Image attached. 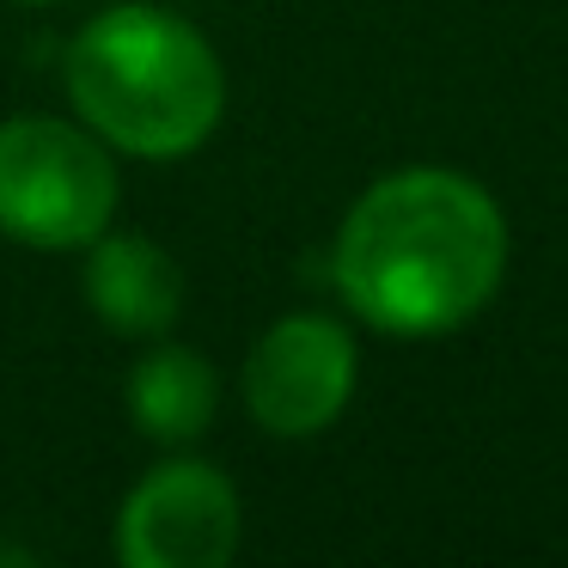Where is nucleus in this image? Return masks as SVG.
I'll use <instances>...</instances> for the list:
<instances>
[{"instance_id":"nucleus-1","label":"nucleus","mask_w":568,"mask_h":568,"mask_svg":"<svg viewBox=\"0 0 568 568\" xmlns=\"http://www.w3.org/2000/svg\"><path fill=\"white\" fill-rule=\"evenodd\" d=\"M507 275V214L453 165L373 178L336 226L331 282L379 336H446L495 300Z\"/></svg>"},{"instance_id":"nucleus-9","label":"nucleus","mask_w":568,"mask_h":568,"mask_svg":"<svg viewBox=\"0 0 568 568\" xmlns=\"http://www.w3.org/2000/svg\"><path fill=\"white\" fill-rule=\"evenodd\" d=\"M19 7H55V0H19Z\"/></svg>"},{"instance_id":"nucleus-6","label":"nucleus","mask_w":568,"mask_h":568,"mask_svg":"<svg viewBox=\"0 0 568 568\" xmlns=\"http://www.w3.org/2000/svg\"><path fill=\"white\" fill-rule=\"evenodd\" d=\"M80 294H87L92 318L104 331L135 336V343H160L184 318V270H178L172 251L141 233H111L104 226L87 245Z\"/></svg>"},{"instance_id":"nucleus-8","label":"nucleus","mask_w":568,"mask_h":568,"mask_svg":"<svg viewBox=\"0 0 568 568\" xmlns=\"http://www.w3.org/2000/svg\"><path fill=\"white\" fill-rule=\"evenodd\" d=\"M0 562H19V568H26V562H31V550H7V544H0Z\"/></svg>"},{"instance_id":"nucleus-7","label":"nucleus","mask_w":568,"mask_h":568,"mask_svg":"<svg viewBox=\"0 0 568 568\" xmlns=\"http://www.w3.org/2000/svg\"><path fill=\"white\" fill-rule=\"evenodd\" d=\"M221 409V373L202 348L160 343L129 367V422L160 446H190L214 428Z\"/></svg>"},{"instance_id":"nucleus-2","label":"nucleus","mask_w":568,"mask_h":568,"mask_svg":"<svg viewBox=\"0 0 568 568\" xmlns=\"http://www.w3.org/2000/svg\"><path fill=\"white\" fill-rule=\"evenodd\" d=\"M62 80L80 123L135 160H184L226 111V68L214 43L148 0L87 19L62 55Z\"/></svg>"},{"instance_id":"nucleus-4","label":"nucleus","mask_w":568,"mask_h":568,"mask_svg":"<svg viewBox=\"0 0 568 568\" xmlns=\"http://www.w3.org/2000/svg\"><path fill=\"white\" fill-rule=\"evenodd\" d=\"M245 538L233 477L202 458H165L116 507V556L129 568H226Z\"/></svg>"},{"instance_id":"nucleus-5","label":"nucleus","mask_w":568,"mask_h":568,"mask_svg":"<svg viewBox=\"0 0 568 568\" xmlns=\"http://www.w3.org/2000/svg\"><path fill=\"white\" fill-rule=\"evenodd\" d=\"M355 336L324 312H287L245 361V409L275 440H312L355 397Z\"/></svg>"},{"instance_id":"nucleus-3","label":"nucleus","mask_w":568,"mask_h":568,"mask_svg":"<svg viewBox=\"0 0 568 568\" xmlns=\"http://www.w3.org/2000/svg\"><path fill=\"white\" fill-rule=\"evenodd\" d=\"M116 214L111 148L87 123H0V239L31 251H87Z\"/></svg>"}]
</instances>
